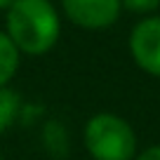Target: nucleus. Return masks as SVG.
Masks as SVG:
<instances>
[{"label":"nucleus","instance_id":"1","mask_svg":"<svg viewBox=\"0 0 160 160\" xmlns=\"http://www.w3.org/2000/svg\"><path fill=\"white\" fill-rule=\"evenodd\" d=\"M5 33L21 54L42 57L59 40V12L52 0H14L5 14Z\"/></svg>","mask_w":160,"mask_h":160},{"label":"nucleus","instance_id":"2","mask_svg":"<svg viewBox=\"0 0 160 160\" xmlns=\"http://www.w3.org/2000/svg\"><path fill=\"white\" fill-rule=\"evenodd\" d=\"M85 148L94 160H132L137 134L120 115L97 113L85 125Z\"/></svg>","mask_w":160,"mask_h":160},{"label":"nucleus","instance_id":"3","mask_svg":"<svg viewBox=\"0 0 160 160\" xmlns=\"http://www.w3.org/2000/svg\"><path fill=\"white\" fill-rule=\"evenodd\" d=\"M61 10L80 28L101 31L118 21L122 0H61Z\"/></svg>","mask_w":160,"mask_h":160},{"label":"nucleus","instance_id":"4","mask_svg":"<svg viewBox=\"0 0 160 160\" xmlns=\"http://www.w3.org/2000/svg\"><path fill=\"white\" fill-rule=\"evenodd\" d=\"M130 52L141 71L160 78V17H146L132 28Z\"/></svg>","mask_w":160,"mask_h":160},{"label":"nucleus","instance_id":"5","mask_svg":"<svg viewBox=\"0 0 160 160\" xmlns=\"http://www.w3.org/2000/svg\"><path fill=\"white\" fill-rule=\"evenodd\" d=\"M19 57L21 52L10 40V35L0 31V87H7V82L14 78L17 68H19Z\"/></svg>","mask_w":160,"mask_h":160},{"label":"nucleus","instance_id":"6","mask_svg":"<svg viewBox=\"0 0 160 160\" xmlns=\"http://www.w3.org/2000/svg\"><path fill=\"white\" fill-rule=\"evenodd\" d=\"M21 108V97L10 87H0V134L14 122Z\"/></svg>","mask_w":160,"mask_h":160},{"label":"nucleus","instance_id":"7","mask_svg":"<svg viewBox=\"0 0 160 160\" xmlns=\"http://www.w3.org/2000/svg\"><path fill=\"white\" fill-rule=\"evenodd\" d=\"M122 7L137 14H148L160 7V0H122Z\"/></svg>","mask_w":160,"mask_h":160},{"label":"nucleus","instance_id":"8","mask_svg":"<svg viewBox=\"0 0 160 160\" xmlns=\"http://www.w3.org/2000/svg\"><path fill=\"white\" fill-rule=\"evenodd\" d=\"M137 160H160V146H148L137 155Z\"/></svg>","mask_w":160,"mask_h":160},{"label":"nucleus","instance_id":"9","mask_svg":"<svg viewBox=\"0 0 160 160\" xmlns=\"http://www.w3.org/2000/svg\"><path fill=\"white\" fill-rule=\"evenodd\" d=\"M12 2H14V0H0V10H5V12H7Z\"/></svg>","mask_w":160,"mask_h":160}]
</instances>
